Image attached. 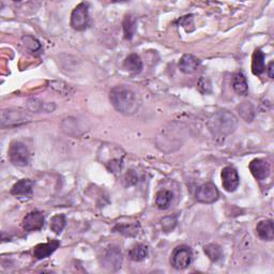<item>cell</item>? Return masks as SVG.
Returning a JSON list of instances; mask_svg holds the SVG:
<instances>
[{"label": "cell", "mask_w": 274, "mask_h": 274, "mask_svg": "<svg viewBox=\"0 0 274 274\" xmlns=\"http://www.w3.org/2000/svg\"><path fill=\"white\" fill-rule=\"evenodd\" d=\"M222 185L225 191L232 193L235 192L240 184V178L238 175V171H237L234 167L227 166L224 167L222 173Z\"/></svg>", "instance_id": "cell-8"}, {"label": "cell", "mask_w": 274, "mask_h": 274, "mask_svg": "<svg viewBox=\"0 0 274 274\" xmlns=\"http://www.w3.org/2000/svg\"><path fill=\"white\" fill-rule=\"evenodd\" d=\"M237 124H238V120L232 113L227 110H221L210 118L208 127L213 136L224 138L235 132Z\"/></svg>", "instance_id": "cell-2"}, {"label": "cell", "mask_w": 274, "mask_h": 274, "mask_svg": "<svg viewBox=\"0 0 274 274\" xmlns=\"http://www.w3.org/2000/svg\"><path fill=\"white\" fill-rule=\"evenodd\" d=\"M173 194L168 190H162L158 192L157 196H155V206L160 210H166L170 208V206L172 202Z\"/></svg>", "instance_id": "cell-19"}, {"label": "cell", "mask_w": 274, "mask_h": 274, "mask_svg": "<svg viewBox=\"0 0 274 274\" xmlns=\"http://www.w3.org/2000/svg\"><path fill=\"white\" fill-rule=\"evenodd\" d=\"M248 168L252 172V175L254 178H256L257 180H265L270 175V164L268 163V161L263 160V159H254Z\"/></svg>", "instance_id": "cell-10"}, {"label": "cell", "mask_w": 274, "mask_h": 274, "mask_svg": "<svg viewBox=\"0 0 274 274\" xmlns=\"http://www.w3.org/2000/svg\"><path fill=\"white\" fill-rule=\"evenodd\" d=\"M219 191L213 183H205L196 190V201L203 204H213L219 199Z\"/></svg>", "instance_id": "cell-7"}, {"label": "cell", "mask_w": 274, "mask_h": 274, "mask_svg": "<svg viewBox=\"0 0 274 274\" xmlns=\"http://www.w3.org/2000/svg\"><path fill=\"white\" fill-rule=\"evenodd\" d=\"M199 66H201V60L190 54L183 55L179 61L180 71L184 74L195 73L198 70Z\"/></svg>", "instance_id": "cell-12"}, {"label": "cell", "mask_w": 274, "mask_h": 274, "mask_svg": "<svg viewBox=\"0 0 274 274\" xmlns=\"http://www.w3.org/2000/svg\"><path fill=\"white\" fill-rule=\"evenodd\" d=\"M109 100L113 106L124 115H133L139 108L136 93L126 86L114 87L109 92Z\"/></svg>", "instance_id": "cell-1"}, {"label": "cell", "mask_w": 274, "mask_h": 274, "mask_svg": "<svg viewBox=\"0 0 274 274\" xmlns=\"http://www.w3.org/2000/svg\"><path fill=\"white\" fill-rule=\"evenodd\" d=\"M177 225V219L176 216H167L162 220V228L165 233H170Z\"/></svg>", "instance_id": "cell-26"}, {"label": "cell", "mask_w": 274, "mask_h": 274, "mask_svg": "<svg viewBox=\"0 0 274 274\" xmlns=\"http://www.w3.org/2000/svg\"><path fill=\"white\" fill-rule=\"evenodd\" d=\"M274 62L271 61L269 65H268V68H267V72H268V75H269L270 78H273L274 77Z\"/></svg>", "instance_id": "cell-30"}, {"label": "cell", "mask_w": 274, "mask_h": 274, "mask_svg": "<svg viewBox=\"0 0 274 274\" xmlns=\"http://www.w3.org/2000/svg\"><path fill=\"white\" fill-rule=\"evenodd\" d=\"M232 86L236 93H238L239 96H246L248 91V85L246 82V77L243 73L238 72L234 74L232 79Z\"/></svg>", "instance_id": "cell-17"}, {"label": "cell", "mask_w": 274, "mask_h": 274, "mask_svg": "<svg viewBox=\"0 0 274 274\" xmlns=\"http://www.w3.org/2000/svg\"><path fill=\"white\" fill-rule=\"evenodd\" d=\"M123 31H124V38L127 40H131L133 38V35L135 34L136 30V18L133 15H127L124 17L123 23Z\"/></svg>", "instance_id": "cell-21"}, {"label": "cell", "mask_w": 274, "mask_h": 274, "mask_svg": "<svg viewBox=\"0 0 274 274\" xmlns=\"http://www.w3.org/2000/svg\"><path fill=\"white\" fill-rule=\"evenodd\" d=\"M105 165H106V167L108 168V171L110 172L118 173L122 170L123 161H122V159H113V160L108 161L107 163H105Z\"/></svg>", "instance_id": "cell-27"}, {"label": "cell", "mask_w": 274, "mask_h": 274, "mask_svg": "<svg viewBox=\"0 0 274 274\" xmlns=\"http://www.w3.org/2000/svg\"><path fill=\"white\" fill-rule=\"evenodd\" d=\"M60 245V242L58 240H51L48 241L47 243H41L35 245L34 248V256L35 259L41 260L44 259L57 250Z\"/></svg>", "instance_id": "cell-11"}, {"label": "cell", "mask_w": 274, "mask_h": 274, "mask_svg": "<svg viewBox=\"0 0 274 274\" xmlns=\"http://www.w3.org/2000/svg\"><path fill=\"white\" fill-rule=\"evenodd\" d=\"M265 54L261 49H255L252 57V72L254 75L259 76L265 72Z\"/></svg>", "instance_id": "cell-16"}, {"label": "cell", "mask_w": 274, "mask_h": 274, "mask_svg": "<svg viewBox=\"0 0 274 274\" xmlns=\"http://www.w3.org/2000/svg\"><path fill=\"white\" fill-rule=\"evenodd\" d=\"M193 260L192 250L186 245H179L171 255V265L177 270H184Z\"/></svg>", "instance_id": "cell-5"}, {"label": "cell", "mask_w": 274, "mask_h": 274, "mask_svg": "<svg viewBox=\"0 0 274 274\" xmlns=\"http://www.w3.org/2000/svg\"><path fill=\"white\" fill-rule=\"evenodd\" d=\"M204 251L206 255L209 257V259L211 261H213V263H216V261H219L223 258V250L219 244L211 243L206 245L204 247Z\"/></svg>", "instance_id": "cell-22"}, {"label": "cell", "mask_w": 274, "mask_h": 274, "mask_svg": "<svg viewBox=\"0 0 274 274\" xmlns=\"http://www.w3.org/2000/svg\"><path fill=\"white\" fill-rule=\"evenodd\" d=\"M104 260L106 261L107 266H117L119 267L121 265V253L119 252L117 247L110 248L109 251H107V253L105 254L104 256Z\"/></svg>", "instance_id": "cell-23"}, {"label": "cell", "mask_w": 274, "mask_h": 274, "mask_svg": "<svg viewBox=\"0 0 274 274\" xmlns=\"http://www.w3.org/2000/svg\"><path fill=\"white\" fill-rule=\"evenodd\" d=\"M148 246L145 244H135L129 251V257L133 261H142L148 256Z\"/></svg>", "instance_id": "cell-20"}, {"label": "cell", "mask_w": 274, "mask_h": 274, "mask_svg": "<svg viewBox=\"0 0 274 274\" xmlns=\"http://www.w3.org/2000/svg\"><path fill=\"white\" fill-rule=\"evenodd\" d=\"M23 43H24L25 47H26L28 51L33 54H35L36 52H39L41 49L40 42L31 35H25L23 38Z\"/></svg>", "instance_id": "cell-25"}, {"label": "cell", "mask_w": 274, "mask_h": 274, "mask_svg": "<svg viewBox=\"0 0 274 274\" xmlns=\"http://www.w3.org/2000/svg\"><path fill=\"white\" fill-rule=\"evenodd\" d=\"M66 224H67L66 216L64 214H57L52 217L51 225H49V227H51L52 232H54L56 235H59L66 227Z\"/></svg>", "instance_id": "cell-24"}, {"label": "cell", "mask_w": 274, "mask_h": 274, "mask_svg": "<svg viewBox=\"0 0 274 274\" xmlns=\"http://www.w3.org/2000/svg\"><path fill=\"white\" fill-rule=\"evenodd\" d=\"M177 23L180 25V26H183L186 31H188V26H192V28H194L193 27L194 26V24H193V15L192 14L182 16Z\"/></svg>", "instance_id": "cell-28"}, {"label": "cell", "mask_w": 274, "mask_h": 274, "mask_svg": "<svg viewBox=\"0 0 274 274\" xmlns=\"http://www.w3.org/2000/svg\"><path fill=\"white\" fill-rule=\"evenodd\" d=\"M89 4L82 2L77 4L71 14V27L74 30L83 31L89 27Z\"/></svg>", "instance_id": "cell-3"}, {"label": "cell", "mask_w": 274, "mask_h": 274, "mask_svg": "<svg viewBox=\"0 0 274 274\" xmlns=\"http://www.w3.org/2000/svg\"><path fill=\"white\" fill-rule=\"evenodd\" d=\"M8 157L11 163L16 166H26L30 161L28 148L21 141L12 142L8 150Z\"/></svg>", "instance_id": "cell-4"}, {"label": "cell", "mask_w": 274, "mask_h": 274, "mask_svg": "<svg viewBox=\"0 0 274 274\" xmlns=\"http://www.w3.org/2000/svg\"><path fill=\"white\" fill-rule=\"evenodd\" d=\"M31 121V117L21 110H2L1 111V127H15L20 124Z\"/></svg>", "instance_id": "cell-6"}, {"label": "cell", "mask_w": 274, "mask_h": 274, "mask_svg": "<svg viewBox=\"0 0 274 274\" xmlns=\"http://www.w3.org/2000/svg\"><path fill=\"white\" fill-rule=\"evenodd\" d=\"M257 236L264 241H272L274 238V228L272 220L260 221L256 226Z\"/></svg>", "instance_id": "cell-14"}, {"label": "cell", "mask_w": 274, "mask_h": 274, "mask_svg": "<svg viewBox=\"0 0 274 274\" xmlns=\"http://www.w3.org/2000/svg\"><path fill=\"white\" fill-rule=\"evenodd\" d=\"M34 192V182L29 179H22L11 189V194L15 196H28Z\"/></svg>", "instance_id": "cell-13"}, {"label": "cell", "mask_w": 274, "mask_h": 274, "mask_svg": "<svg viewBox=\"0 0 274 274\" xmlns=\"http://www.w3.org/2000/svg\"><path fill=\"white\" fill-rule=\"evenodd\" d=\"M137 182H138V177H137L136 172L134 171H129L127 172V176H126V183L128 186L131 185H135Z\"/></svg>", "instance_id": "cell-29"}, {"label": "cell", "mask_w": 274, "mask_h": 274, "mask_svg": "<svg viewBox=\"0 0 274 274\" xmlns=\"http://www.w3.org/2000/svg\"><path fill=\"white\" fill-rule=\"evenodd\" d=\"M123 68L132 73H140L142 70V61L137 54H131L123 62Z\"/></svg>", "instance_id": "cell-18"}, {"label": "cell", "mask_w": 274, "mask_h": 274, "mask_svg": "<svg viewBox=\"0 0 274 274\" xmlns=\"http://www.w3.org/2000/svg\"><path fill=\"white\" fill-rule=\"evenodd\" d=\"M113 230L115 233H119L126 237H136L140 233V225L138 222L130 224H117Z\"/></svg>", "instance_id": "cell-15"}, {"label": "cell", "mask_w": 274, "mask_h": 274, "mask_svg": "<svg viewBox=\"0 0 274 274\" xmlns=\"http://www.w3.org/2000/svg\"><path fill=\"white\" fill-rule=\"evenodd\" d=\"M44 226V215L40 211H31L23 220V228L26 232H36Z\"/></svg>", "instance_id": "cell-9"}]
</instances>
